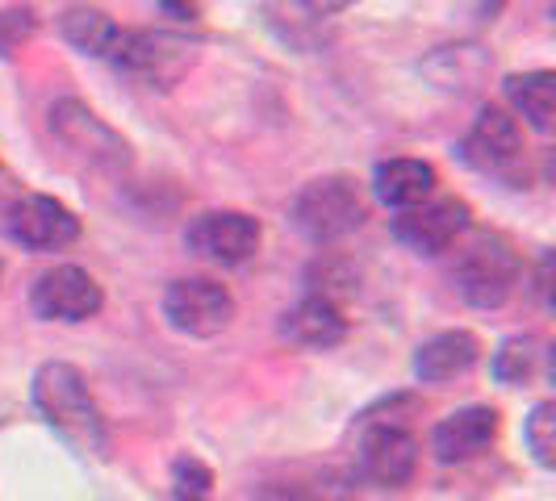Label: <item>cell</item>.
Returning <instances> with one entry per match:
<instances>
[{
	"label": "cell",
	"mask_w": 556,
	"mask_h": 501,
	"mask_svg": "<svg viewBox=\"0 0 556 501\" xmlns=\"http://www.w3.org/2000/svg\"><path fill=\"white\" fill-rule=\"evenodd\" d=\"M34 410L84 455H105L110 451L105 414H101L97 397L88 393V381H84L76 363L51 360L34 372Z\"/></svg>",
	"instance_id": "6da1fadb"
},
{
	"label": "cell",
	"mask_w": 556,
	"mask_h": 501,
	"mask_svg": "<svg viewBox=\"0 0 556 501\" xmlns=\"http://www.w3.org/2000/svg\"><path fill=\"white\" fill-rule=\"evenodd\" d=\"M523 280V259L506 234H477L469 247H460L452 264V284L456 293L477 309H498L515 297Z\"/></svg>",
	"instance_id": "7a4b0ae2"
},
{
	"label": "cell",
	"mask_w": 556,
	"mask_h": 501,
	"mask_svg": "<svg viewBox=\"0 0 556 501\" xmlns=\"http://www.w3.org/2000/svg\"><path fill=\"white\" fill-rule=\"evenodd\" d=\"M460 159L473 167L477 176H490L498 184L523 189L528 184V142L519 117L502 105H485L460 139Z\"/></svg>",
	"instance_id": "3957f363"
},
{
	"label": "cell",
	"mask_w": 556,
	"mask_h": 501,
	"mask_svg": "<svg viewBox=\"0 0 556 501\" xmlns=\"http://www.w3.org/2000/svg\"><path fill=\"white\" fill-rule=\"evenodd\" d=\"M289 218L309 243H339V239H348L352 230L364 226L368 201H364L361 184L352 176H318L293 196Z\"/></svg>",
	"instance_id": "277c9868"
},
{
	"label": "cell",
	"mask_w": 556,
	"mask_h": 501,
	"mask_svg": "<svg viewBox=\"0 0 556 501\" xmlns=\"http://www.w3.org/2000/svg\"><path fill=\"white\" fill-rule=\"evenodd\" d=\"M164 318L189 338H214L235 322V297L210 277L172 280L164 293Z\"/></svg>",
	"instance_id": "5b68a950"
},
{
	"label": "cell",
	"mask_w": 556,
	"mask_h": 501,
	"mask_svg": "<svg viewBox=\"0 0 556 501\" xmlns=\"http://www.w3.org/2000/svg\"><path fill=\"white\" fill-rule=\"evenodd\" d=\"M51 134H55L72 155H80L84 164L101 167V171H122L130 167V142L117 130H110L97 113L80 101H55L51 105Z\"/></svg>",
	"instance_id": "8992f818"
},
{
	"label": "cell",
	"mask_w": 556,
	"mask_h": 501,
	"mask_svg": "<svg viewBox=\"0 0 556 501\" xmlns=\"http://www.w3.org/2000/svg\"><path fill=\"white\" fill-rule=\"evenodd\" d=\"M469 218H473L469 201H460V196H427L410 209H397L390 230L393 239L402 247H410L415 255H440L469 230Z\"/></svg>",
	"instance_id": "52a82bcc"
},
{
	"label": "cell",
	"mask_w": 556,
	"mask_h": 501,
	"mask_svg": "<svg viewBox=\"0 0 556 501\" xmlns=\"http://www.w3.org/2000/svg\"><path fill=\"white\" fill-rule=\"evenodd\" d=\"M260 222L239 209H205L185 230V247L214 268H239L260 251Z\"/></svg>",
	"instance_id": "ba28073f"
},
{
	"label": "cell",
	"mask_w": 556,
	"mask_h": 501,
	"mask_svg": "<svg viewBox=\"0 0 556 501\" xmlns=\"http://www.w3.org/2000/svg\"><path fill=\"white\" fill-rule=\"evenodd\" d=\"M193 47L185 38H176V34H164V29H126L113 67L139 76L151 88H172L193 67Z\"/></svg>",
	"instance_id": "9c48e42d"
},
{
	"label": "cell",
	"mask_w": 556,
	"mask_h": 501,
	"mask_svg": "<svg viewBox=\"0 0 556 501\" xmlns=\"http://www.w3.org/2000/svg\"><path fill=\"white\" fill-rule=\"evenodd\" d=\"M29 306L42 322H88L97 318L105 306V293L101 284L88 277L76 264H59L51 272L34 280V293H29Z\"/></svg>",
	"instance_id": "30bf717a"
},
{
	"label": "cell",
	"mask_w": 556,
	"mask_h": 501,
	"mask_svg": "<svg viewBox=\"0 0 556 501\" xmlns=\"http://www.w3.org/2000/svg\"><path fill=\"white\" fill-rule=\"evenodd\" d=\"M9 239L26 251H63L80 239V218L47 193H26L9 205Z\"/></svg>",
	"instance_id": "8fae6325"
},
{
	"label": "cell",
	"mask_w": 556,
	"mask_h": 501,
	"mask_svg": "<svg viewBox=\"0 0 556 501\" xmlns=\"http://www.w3.org/2000/svg\"><path fill=\"white\" fill-rule=\"evenodd\" d=\"M418 468V439L406 426H393L381 422L372 431H364L361 444V473L372 485H386V489H402Z\"/></svg>",
	"instance_id": "7c38bea8"
},
{
	"label": "cell",
	"mask_w": 556,
	"mask_h": 501,
	"mask_svg": "<svg viewBox=\"0 0 556 501\" xmlns=\"http://www.w3.org/2000/svg\"><path fill=\"white\" fill-rule=\"evenodd\" d=\"M494 439H498V410H490V406H465V410L447 414L435 426L431 447H435V455L444 464H465V460L481 455Z\"/></svg>",
	"instance_id": "4fadbf2b"
},
{
	"label": "cell",
	"mask_w": 556,
	"mask_h": 501,
	"mask_svg": "<svg viewBox=\"0 0 556 501\" xmlns=\"http://www.w3.org/2000/svg\"><path fill=\"white\" fill-rule=\"evenodd\" d=\"M280 334L293 343V347H306V351H331L348 338V318L343 309L334 306L331 297H306L280 318Z\"/></svg>",
	"instance_id": "5bb4252c"
},
{
	"label": "cell",
	"mask_w": 556,
	"mask_h": 501,
	"mask_svg": "<svg viewBox=\"0 0 556 501\" xmlns=\"http://www.w3.org/2000/svg\"><path fill=\"white\" fill-rule=\"evenodd\" d=\"M481 360V343L469 331H444L435 338H427L415 356V376L427 385H444L465 376L473 363Z\"/></svg>",
	"instance_id": "9a60e30c"
},
{
	"label": "cell",
	"mask_w": 556,
	"mask_h": 501,
	"mask_svg": "<svg viewBox=\"0 0 556 501\" xmlns=\"http://www.w3.org/2000/svg\"><path fill=\"white\" fill-rule=\"evenodd\" d=\"M440 189V171L427 159H386L372 171V193L390 209H410L418 201L435 196Z\"/></svg>",
	"instance_id": "2e32d148"
},
{
	"label": "cell",
	"mask_w": 556,
	"mask_h": 501,
	"mask_svg": "<svg viewBox=\"0 0 556 501\" xmlns=\"http://www.w3.org/2000/svg\"><path fill=\"white\" fill-rule=\"evenodd\" d=\"M59 34H63L80 55L105 59V63L117 59L122 38H126V29L117 26V22H110L101 9H84V4L67 9V13L59 17Z\"/></svg>",
	"instance_id": "e0dca14e"
},
{
	"label": "cell",
	"mask_w": 556,
	"mask_h": 501,
	"mask_svg": "<svg viewBox=\"0 0 556 501\" xmlns=\"http://www.w3.org/2000/svg\"><path fill=\"white\" fill-rule=\"evenodd\" d=\"M506 101L519 117H528L531 130H553L556 110V76L553 72H523L506 76Z\"/></svg>",
	"instance_id": "ac0fdd59"
},
{
	"label": "cell",
	"mask_w": 556,
	"mask_h": 501,
	"mask_svg": "<svg viewBox=\"0 0 556 501\" xmlns=\"http://www.w3.org/2000/svg\"><path fill=\"white\" fill-rule=\"evenodd\" d=\"M544 343L535 338V334H515V338H506L498 347V356H494V376H498L502 385H531L535 376H540V368H544Z\"/></svg>",
	"instance_id": "d6986e66"
},
{
	"label": "cell",
	"mask_w": 556,
	"mask_h": 501,
	"mask_svg": "<svg viewBox=\"0 0 556 501\" xmlns=\"http://www.w3.org/2000/svg\"><path fill=\"white\" fill-rule=\"evenodd\" d=\"M523 435H528L531 455H535L544 468H556V406L553 401H540V406L531 410Z\"/></svg>",
	"instance_id": "ffe728a7"
},
{
	"label": "cell",
	"mask_w": 556,
	"mask_h": 501,
	"mask_svg": "<svg viewBox=\"0 0 556 501\" xmlns=\"http://www.w3.org/2000/svg\"><path fill=\"white\" fill-rule=\"evenodd\" d=\"M214 476L201 460H180L172 473V501H210Z\"/></svg>",
	"instance_id": "44dd1931"
},
{
	"label": "cell",
	"mask_w": 556,
	"mask_h": 501,
	"mask_svg": "<svg viewBox=\"0 0 556 501\" xmlns=\"http://www.w3.org/2000/svg\"><path fill=\"white\" fill-rule=\"evenodd\" d=\"M34 34H38L34 9H0V59L17 55Z\"/></svg>",
	"instance_id": "7402d4cb"
},
{
	"label": "cell",
	"mask_w": 556,
	"mask_h": 501,
	"mask_svg": "<svg viewBox=\"0 0 556 501\" xmlns=\"http://www.w3.org/2000/svg\"><path fill=\"white\" fill-rule=\"evenodd\" d=\"M306 13H314V17H334V13H343V9H352L356 0H298Z\"/></svg>",
	"instance_id": "603a6c76"
},
{
	"label": "cell",
	"mask_w": 556,
	"mask_h": 501,
	"mask_svg": "<svg viewBox=\"0 0 556 501\" xmlns=\"http://www.w3.org/2000/svg\"><path fill=\"white\" fill-rule=\"evenodd\" d=\"M160 4H164L176 22H197L201 17V4L197 0H160Z\"/></svg>",
	"instance_id": "cb8c5ba5"
},
{
	"label": "cell",
	"mask_w": 556,
	"mask_h": 501,
	"mask_svg": "<svg viewBox=\"0 0 556 501\" xmlns=\"http://www.w3.org/2000/svg\"><path fill=\"white\" fill-rule=\"evenodd\" d=\"M0 277H4V264H0Z\"/></svg>",
	"instance_id": "d4e9b609"
}]
</instances>
